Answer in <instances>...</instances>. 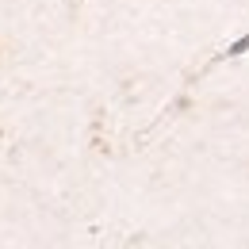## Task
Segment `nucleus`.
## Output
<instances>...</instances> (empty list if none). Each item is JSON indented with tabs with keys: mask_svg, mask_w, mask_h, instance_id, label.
Returning a JSON list of instances; mask_svg holds the SVG:
<instances>
[{
	"mask_svg": "<svg viewBox=\"0 0 249 249\" xmlns=\"http://www.w3.org/2000/svg\"><path fill=\"white\" fill-rule=\"evenodd\" d=\"M246 50H249V35H246V38H238V42L230 46V54H246Z\"/></svg>",
	"mask_w": 249,
	"mask_h": 249,
	"instance_id": "nucleus-1",
	"label": "nucleus"
}]
</instances>
